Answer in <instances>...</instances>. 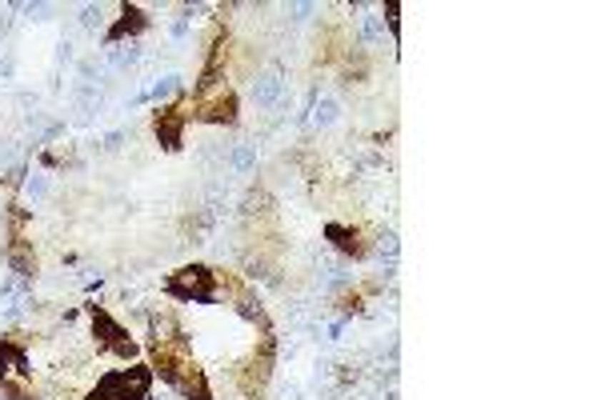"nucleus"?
<instances>
[{"label":"nucleus","instance_id":"obj_21","mask_svg":"<svg viewBox=\"0 0 601 400\" xmlns=\"http://www.w3.org/2000/svg\"><path fill=\"white\" fill-rule=\"evenodd\" d=\"M317 12V4H293V9H289V20H309Z\"/></svg>","mask_w":601,"mask_h":400},{"label":"nucleus","instance_id":"obj_2","mask_svg":"<svg viewBox=\"0 0 601 400\" xmlns=\"http://www.w3.org/2000/svg\"><path fill=\"white\" fill-rule=\"evenodd\" d=\"M149 384H153V372L144 369V364H136L129 372L101 376V384H96V392L89 400H149Z\"/></svg>","mask_w":601,"mask_h":400},{"label":"nucleus","instance_id":"obj_4","mask_svg":"<svg viewBox=\"0 0 601 400\" xmlns=\"http://www.w3.org/2000/svg\"><path fill=\"white\" fill-rule=\"evenodd\" d=\"M281 92H285V72L277 69V64H269L265 72H257L253 84H249V100H253L257 109H273L277 100H281Z\"/></svg>","mask_w":601,"mask_h":400},{"label":"nucleus","instance_id":"obj_1","mask_svg":"<svg viewBox=\"0 0 601 400\" xmlns=\"http://www.w3.org/2000/svg\"><path fill=\"white\" fill-rule=\"evenodd\" d=\"M164 292L184 304H213L217 300V280L204 264H193V269H181L164 280Z\"/></svg>","mask_w":601,"mask_h":400},{"label":"nucleus","instance_id":"obj_14","mask_svg":"<svg viewBox=\"0 0 601 400\" xmlns=\"http://www.w3.org/2000/svg\"><path fill=\"white\" fill-rule=\"evenodd\" d=\"M317 124V129H333L337 120H341V104H337L333 96H321L317 100V109H313V116H309Z\"/></svg>","mask_w":601,"mask_h":400},{"label":"nucleus","instance_id":"obj_11","mask_svg":"<svg viewBox=\"0 0 601 400\" xmlns=\"http://www.w3.org/2000/svg\"><path fill=\"white\" fill-rule=\"evenodd\" d=\"M325 236L333 240L341 252H349V256H365V244H361V236H357L353 229H345V224H329Z\"/></svg>","mask_w":601,"mask_h":400},{"label":"nucleus","instance_id":"obj_7","mask_svg":"<svg viewBox=\"0 0 601 400\" xmlns=\"http://www.w3.org/2000/svg\"><path fill=\"white\" fill-rule=\"evenodd\" d=\"M181 132H184V112H181V109L157 112V140H161L169 152L181 149Z\"/></svg>","mask_w":601,"mask_h":400},{"label":"nucleus","instance_id":"obj_13","mask_svg":"<svg viewBox=\"0 0 601 400\" xmlns=\"http://www.w3.org/2000/svg\"><path fill=\"white\" fill-rule=\"evenodd\" d=\"M229 169L241 172V176H249V172L257 169V144H233V152H229Z\"/></svg>","mask_w":601,"mask_h":400},{"label":"nucleus","instance_id":"obj_20","mask_svg":"<svg viewBox=\"0 0 601 400\" xmlns=\"http://www.w3.org/2000/svg\"><path fill=\"white\" fill-rule=\"evenodd\" d=\"M129 136H133V132H129V129H112L109 136L101 140V149H104V152H116V149H121V144H124V140H129Z\"/></svg>","mask_w":601,"mask_h":400},{"label":"nucleus","instance_id":"obj_17","mask_svg":"<svg viewBox=\"0 0 601 400\" xmlns=\"http://www.w3.org/2000/svg\"><path fill=\"white\" fill-rule=\"evenodd\" d=\"M101 24H104V9H101V4H84V9H81V29L84 32H96Z\"/></svg>","mask_w":601,"mask_h":400},{"label":"nucleus","instance_id":"obj_18","mask_svg":"<svg viewBox=\"0 0 601 400\" xmlns=\"http://www.w3.org/2000/svg\"><path fill=\"white\" fill-rule=\"evenodd\" d=\"M397 252H401V244H397V232H385V236H381V260H389V269L397 264Z\"/></svg>","mask_w":601,"mask_h":400},{"label":"nucleus","instance_id":"obj_16","mask_svg":"<svg viewBox=\"0 0 601 400\" xmlns=\"http://www.w3.org/2000/svg\"><path fill=\"white\" fill-rule=\"evenodd\" d=\"M24 196H29L32 204H41V200L49 196V176H44V172H32V176L24 180Z\"/></svg>","mask_w":601,"mask_h":400},{"label":"nucleus","instance_id":"obj_15","mask_svg":"<svg viewBox=\"0 0 601 400\" xmlns=\"http://www.w3.org/2000/svg\"><path fill=\"white\" fill-rule=\"evenodd\" d=\"M381 36H385V24H381L377 12L361 16V44H381Z\"/></svg>","mask_w":601,"mask_h":400},{"label":"nucleus","instance_id":"obj_19","mask_svg":"<svg viewBox=\"0 0 601 400\" xmlns=\"http://www.w3.org/2000/svg\"><path fill=\"white\" fill-rule=\"evenodd\" d=\"M237 312H241L245 320H253V324H261V329H265V312H261V304H253V300H241V304H237Z\"/></svg>","mask_w":601,"mask_h":400},{"label":"nucleus","instance_id":"obj_9","mask_svg":"<svg viewBox=\"0 0 601 400\" xmlns=\"http://www.w3.org/2000/svg\"><path fill=\"white\" fill-rule=\"evenodd\" d=\"M4 372H16V376H32L29 369V352L16 344V340H0V376Z\"/></svg>","mask_w":601,"mask_h":400},{"label":"nucleus","instance_id":"obj_12","mask_svg":"<svg viewBox=\"0 0 601 400\" xmlns=\"http://www.w3.org/2000/svg\"><path fill=\"white\" fill-rule=\"evenodd\" d=\"M177 89H181V76H177V72H169V76L153 80V89H149V92H136L133 104H144V100H169Z\"/></svg>","mask_w":601,"mask_h":400},{"label":"nucleus","instance_id":"obj_23","mask_svg":"<svg viewBox=\"0 0 601 400\" xmlns=\"http://www.w3.org/2000/svg\"><path fill=\"white\" fill-rule=\"evenodd\" d=\"M72 56H76V52H72V44H69V40H61V44H56V60H61V64H69Z\"/></svg>","mask_w":601,"mask_h":400},{"label":"nucleus","instance_id":"obj_8","mask_svg":"<svg viewBox=\"0 0 601 400\" xmlns=\"http://www.w3.org/2000/svg\"><path fill=\"white\" fill-rule=\"evenodd\" d=\"M144 24H149V20H144V12L136 9V4H124V9H121V20H116L109 32H104V40H109V44H121V36H136V32H144Z\"/></svg>","mask_w":601,"mask_h":400},{"label":"nucleus","instance_id":"obj_24","mask_svg":"<svg viewBox=\"0 0 601 400\" xmlns=\"http://www.w3.org/2000/svg\"><path fill=\"white\" fill-rule=\"evenodd\" d=\"M301 396H305L301 384H285V389H281V400H301Z\"/></svg>","mask_w":601,"mask_h":400},{"label":"nucleus","instance_id":"obj_22","mask_svg":"<svg viewBox=\"0 0 601 400\" xmlns=\"http://www.w3.org/2000/svg\"><path fill=\"white\" fill-rule=\"evenodd\" d=\"M16 76V60L12 56H0V80H12Z\"/></svg>","mask_w":601,"mask_h":400},{"label":"nucleus","instance_id":"obj_3","mask_svg":"<svg viewBox=\"0 0 601 400\" xmlns=\"http://www.w3.org/2000/svg\"><path fill=\"white\" fill-rule=\"evenodd\" d=\"M92 336H96V349L101 352H112V356H124V360L136 356V340L129 336L109 312L96 309V304H92Z\"/></svg>","mask_w":601,"mask_h":400},{"label":"nucleus","instance_id":"obj_6","mask_svg":"<svg viewBox=\"0 0 601 400\" xmlns=\"http://www.w3.org/2000/svg\"><path fill=\"white\" fill-rule=\"evenodd\" d=\"M4 264H9L12 276H21V280L36 276V256H32V244H29V240H21V236L4 249Z\"/></svg>","mask_w":601,"mask_h":400},{"label":"nucleus","instance_id":"obj_25","mask_svg":"<svg viewBox=\"0 0 601 400\" xmlns=\"http://www.w3.org/2000/svg\"><path fill=\"white\" fill-rule=\"evenodd\" d=\"M12 160H16V149H12V144H4V149H0V164H12Z\"/></svg>","mask_w":601,"mask_h":400},{"label":"nucleus","instance_id":"obj_5","mask_svg":"<svg viewBox=\"0 0 601 400\" xmlns=\"http://www.w3.org/2000/svg\"><path fill=\"white\" fill-rule=\"evenodd\" d=\"M193 120H204V124H233L237 120V96L233 92H221L217 100H201V109L193 112Z\"/></svg>","mask_w":601,"mask_h":400},{"label":"nucleus","instance_id":"obj_10","mask_svg":"<svg viewBox=\"0 0 601 400\" xmlns=\"http://www.w3.org/2000/svg\"><path fill=\"white\" fill-rule=\"evenodd\" d=\"M136 60H141V49H136V44H112V49L104 52V64H109L112 72L136 69Z\"/></svg>","mask_w":601,"mask_h":400}]
</instances>
